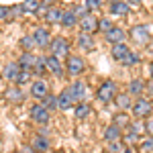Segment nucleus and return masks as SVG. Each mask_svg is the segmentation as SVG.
I'll use <instances>...</instances> for the list:
<instances>
[{
	"instance_id": "nucleus-7",
	"label": "nucleus",
	"mask_w": 153,
	"mask_h": 153,
	"mask_svg": "<svg viewBox=\"0 0 153 153\" xmlns=\"http://www.w3.org/2000/svg\"><path fill=\"white\" fill-rule=\"evenodd\" d=\"M84 68H86V63H84V59L80 55H70L68 57V74L71 78H78L84 71Z\"/></svg>"
},
{
	"instance_id": "nucleus-22",
	"label": "nucleus",
	"mask_w": 153,
	"mask_h": 153,
	"mask_svg": "<svg viewBox=\"0 0 153 153\" xmlns=\"http://www.w3.org/2000/svg\"><path fill=\"white\" fill-rule=\"evenodd\" d=\"M57 102H59V108H61V110H68V108H71V106L76 104L68 88H65V90H63V92H61V94L57 96Z\"/></svg>"
},
{
	"instance_id": "nucleus-16",
	"label": "nucleus",
	"mask_w": 153,
	"mask_h": 153,
	"mask_svg": "<svg viewBox=\"0 0 153 153\" xmlns=\"http://www.w3.org/2000/svg\"><path fill=\"white\" fill-rule=\"evenodd\" d=\"M110 14L112 16H125L131 12V4L127 0H120V2H110Z\"/></svg>"
},
{
	"instance_id": "nucleus-41",
	"label": "nucleus",
	"mask_w": 153,
	"mask_h": 153,
	"mask_svg": "<svg viewBox=\"0 0 153 153\" xmlns=\"http://www.w3.org/2000/svg\"><path fill=\"white\" fill-rule=\"evenodd\" d=\"M74 10H76V14H78V16H80V19H82L84 14H86V12H88V8H86V6H74Z\"/></svg>"
},
{
	"instance_id": "nucleus-8",
	"label": "nucleus",
	"mask_w": 153,
	"mask_h": 153,
	"mask_svg": "<svg viewBox=\"0 0 153 153\" xmlns=\"http://www.w3.org/2000/svg\"><path fill=\"white\" fill-rule=\"evenodd\" d=\"M21 70H23V68H21L19 61H8V63H4V68H2V78L8 80V82H16Z\"/></svg>"
},
{
	"instance_id": "nucleus-27",
	"label": "nucleus",
	"mask_w": 153,
	"mask_h": 153,
	"mask_svg": "<svg viewBox=\"0 0 153 153\" xmlns=\"http://www.w3.org/2000/svg\"><path fill=\"white\" fill-rule=\"evenodd\" d=\"M33 149H37V151H47L49 149V139L43 137V135H37L35 139H33Z\"/></svg>"
},
{
	"instance_id": "nucleus-10",
	"label": "nucleus",
	"mask_w": 153,
	"mask_h": 153,
	"mask_svg": "<svg viewBox=\"0 0 153 153\" xmlns=\"http://www.w3.org/2000/svg\"><path fill=\"white\" fill-rule=\"evenodd\" d=\"M33 37H35V41H37V47L39 49H45L51 45V35H49V31L45 29V27H37L35 29V33H33Z\"/></svg>"
},
{
	"instance_id": "nucleus-44",
	"label": "nucleus",
	"mask_w": 153,
	"mask_h": 153,
	"mask_svg": "<svg viewBox=\"0 0 153 153\" xmlns=\"http://www.w3.org/2000/svg\"><path fill=\"white\" fill-rule=\"evenodd\" d=\"M127 2H129L131 6H139V4H141L143 0H127Z\"/></svg>"
},
{
	"instance_id": "nucleus-45",
	"label": "nucleus",
	"mask_w": 153,
	"mask_h": 153,
	"mask_svg": "<svg viewBox=\"0 0 153 153\" xmlns=\"http://www.w3.org/2000/svg\"><path fill=\"white\" fill-rule=\"evenodd\" d=\"M147 88H149V92H151V96H153V82L149 84V86H147Z\"/></svg>"
},
{
	"instance_id": "nucleus-11",
	"label": "nucleus",
	"mask_w": 153,
	"mask_h": 153,
	"mask_svg": "<svg viewBox=\"0 0 153 153\" xmlns=\"http://www.w3.org/2000/svg\"><path fill=\"white\" fill-rule=\"evenodd\" d=\"M47 94H49L47 82H43V80H35V82L31 84V96H33V98H37V100H43Z\"/></svg>"
},
{
	"instance_id": "nucleus-48",
	"label": "nucleus",
	"mask_w": 153,
	"mask_h": 153,
	"mask_svg": "<svg viewBox=\"0 0 153 153\" xmlns=\"http://www.w3.org/2000/svg\"><path fill=\"white\" fill-rule=\"evenodd\" d=\"M123 153H131V149H125V151H123Z\"/></svg>"
},
{
	"instance_id": "nucleus-2",
	"label": "nucleus",
	"mask_w": 153,
	"mask_h": 153,
	"mask_svg": "<svg viewBox=\"0 0 153 153\" xmlns=\"http://www.w3.org/2000/svg\"><path fill=\"white\" fill-rule=\"evenodd\" d=\"M117 94H118L117 84L112 82V80H106L104 84H100V88H98V92H96V100L102 102V104H106V102L114 100V96H117Z\"/></svg>"
},
{
	"instance_id": "nucleus-33",
	"label": "nucleus",
	"mask_w": 153,
	"mask_h": 153,
	"mask_svg": "<svg viewBox=\"0 0 153 153\" xmlns=\"http://www.w3.org/2000/svg\"><path fill=\"white\" fill-rule=\"evenodd\" d=\"M84 6L88 8V12L100 10V8H102V0H84Z\"/></svg>"
},
{
	"instance_id": "nucleus-38",
	"label": "nucleus",
	"mask_w": 153,
	"mask_h": 153,
	"mask_svg": "<svg viewBox=\"0 0 153 153\" xmlns=\"http://www.w3.org/2000/svg\"><path fill=\"white\" fill-rule=\"evenodd\" d=\"M23 4H16V6H12L10 8V19H16V16H21L23 14Z\"/></svg>"
},
{
	"instance_id": "nucleus-35",
	"label": "nucleus",
	"mask_w": 153,
	"mask_h": 153,
	"mask_svg": "<svg viewBox=\"0 0 153 153\" xmlns=\"http://www.w3.org/2000/svg\"><path fill=\"white\" fill-rule=\"evenodd\" d=\"M112 27H114V25H112L110 19H100V21H98V31H102V33H108Z\"/></svg>"
},
{
	"instance_id": "nucleus-15",
	"label": "nucleus",
	"mask_w": 153,
	"mask_h": 153,
	"mask_svg": "<svg viewBox=\"0 0 153 153\" xmlns=\"http://www.w3.org/2000/svg\"><path fill=\"white\" fill-rule=\"evenodd\" d=\"M19 63H21L23 70L33 71V70H35V63H37V55H35V53H31V51H23V53L19 55Z\"/></svg>"
},
{
	"instance_id": "nucleus-28",
	"label": "nucleus",
	"mask_w": 153,
	"mask_h": 153,
	"mask_svg": "<svg viewBox=\"0 0 153 153\" xmlns=\"http://www.w3.org/2000/svg\"><path fill=\"white\" fill-rule=\"evenodd\" d=\"M74 114H76V118H86L88 114H90V106L88 104H84V102H78L76 104V108H74Z\"/></svg>"
},
{
	"instance_id": "nucleus-42",
	"label": "nucleus",
	"mask_w": 153,
	"mask_h": 153,
	"mask_svg": "<svg viewBox=\"0 0 153 153\" xmlns=\"http://www.w3.org/2000/svg\"><path fill=\"white\" fill-rule=\"evenodd\" d=\"M125 139H127V141H129V143H135V141H137V139H139V135H135V133H131V131H129V135H127Z\"/></svg>"
},
{
	"instance_id": "nucleus-49",
	"label": "nucleus",
	"mask_w": 153,
	"mask_h": 153,
	"mask_svg": "<svg viewBox=\"0 0 153 153\" xmlns=\"http://www.w3.org/2000/svg\"><path fill=\"white\" fill-rule=\"evenodd\" d=\"M108 2H120V0H108Z\"/></svg>"
},
{
	"instance_id": "nucleus-29",
	"label": "nucleus",
	"mask_w": 153,
	"mask_h": 153,
	"mask_svg": "<svg viewBox=\"0 0 153 153\" xmlns=\"http://www.w3.org/2000/svg\"><path fill=\"white\" fill-rule=\"evenodd\" d=\"M39 8H41L39 0H25V2H23V10H25V12L35 14V12H39Z\"/></svg>"
},
{
	"instance_id": "nucleus-19",
	"label": "nucleus",
	"mask_w": 153,
	"mask_h": 153,
	"mask_svg": "<svg viewBox=\"0 0 153 153\" xmlns=\"http://www.w3.org/2000/svg\"><path fill=\"white\" fill-rule=\"evenodd\" d=\"M120 135H123V127H118L117 123H112V125H108L106 131H104V141L106 143L118 141V139H120Z\"/></svg>"
},
{
	"instance_id": "nucleus-37",
	"label": "nucleus",
	"mask_w": 153,
	"mask_h": 153,
	"mask_svg": "<svg viewBox=\"0 0 153 153\" xmlns=\"http://www.w3.org/2000/svg\"><path fill=\"white\" fill-rule=\"evenodd\" d=\"M141 149H143L145 153H147V151H153V135H149V137H147V139L141 143Z\"/></svg>"
},
{
	"instance_id": "nucleus-32",
	"label": "nucleus",
	"mask_w": 153,
	"mask_h": 153,
	"mask_svg": "<svg viewBox=\"0 0 153 153\" xmlns=\"http://www.w3.org/2000/svg\"><path fill=\"white\" fill-rule=\"evenodd\" d=\"M129 131H131V133H135V135H139V137H141L143 133H147L145 123H131V125H129Z\"/></svg>"
},
{
	"instance_id": "nucleus-25",
	"label": "nucleus",
	"mask_w": 153,
	"mask_h": 153,
	"mask_svg": "<svg viewBox=\"0 0 153 153\" xmlns=\"http://www.w3.org/2000/svg\"><path fill=\"white\" fill-rule=\"evenodd\" d=\"M61 14H63V10H59V8H47V12H45V21H47L49 25L61 23Z\"/></svg>"
},
{
	"instance_id": "nucleus-30",
	"label": "nucleus",
	"mask_w": 153,
	"mask_h": 153,
	"mask_svg": "<svg viewBox=\"0 0 153 153\" xmlns=\"http://www.w3.org/2000/svg\"><path fill=\"white\" fill-rule=\"evenodd\" d=\"M43 104L47 106L49 110H55V108H59V102H57V96H53V94H47L43 100H41Z\"/></svg>"
},
{
	"instance_id": "nucleus-5",
	"label": "nucleus",
	"mask_w": 153,
	"mask_h": 153,
	"mask_svg": "<svg viewBox=\"0 0 153 153\" xmlns=\"http://www.w3.org/2000/svg\"><path fill=\"white\" fill-rule=\"evenodd\" d=\"M68 90H70V94H71V98H74V102H76V104H78V102H84V98H86V94H88L86 82H82V80L71 82L70 86H68Z\"/></svg>"
},
{
	"instance_id": "nucleus-6",
	"label": "nucleus",
	"mask_w": 153,
	"mask_h": 153,
	"mask_svg": "<svg viewBox=\"0 0 153 153\" xmlns=\"http://www.w3.org/2000/svg\"><path fill=\"white\" fill-rule=\"evenodd\" d=\"M31 118L37 125H47L49 123V108L43 102L41 104H33L31 106Z\"/></svg>"
},
{
	"instance_id": "nucleus-43",
	"label": "nucleus",
	"mask_w": 153,
	"mask_h": 153,
	"mask_svg": "<svg viewBox=\"0 0 153 153\" xmlns=\"http://www.w3.org/2000/svg\"><path fill=\"white\" fill-rule=\"evenodd\" d=\"M145 129H147V133H149V135H153V118H149V120L145 123Z\"/></svg>"
},
{
	"instance_id": "nucleus-20",
	"label": "nucleus",
	"mask_w": 153,
	"mask_h": 153,
	"mask_svg": "<svg viewBox=\"0 0 153 153\" xmlns=\"http://www.w3.org/2000/svg\"><path fill=\"white\" fill-rule=\"evenodd\" d=\"M129 51H131V49H129V45H127V43H117V45H112V51H110V55H112V59H117L118 63H120Z\"/></svg>"
},
{
	"instance_id": "nucleus-13",
	"label": "nucleus",
	"mask_w": 153,
	"mask_h": 153,
	"mask_svg": "<svg viewBox=\"0 0 153 153\" xmlns=\"http://www.w3.org/2000/svg\"><path fill=\"white\" fill-rule=\"evenodd\" d=\"M61 27L63 29H74L76 25H80V16L76 14V10L74 8H70V10H63V14H61Z\"/></svg>"
},
{
	"instance_id": "nucleus-39",
	"label": "nucleus",
	"mask_w": 153,
	"mask_h": 153,
	"mask_svg": "<svg viewBox=\"0 0 153 153\" xmlns=\"http://www.w3.org/2000/svg\"><path fill=\"white\" fill-rule=\"evenodd\" d=\"M0 19H2V21L10 19V8H8V6H0Z\"/></svg>"
},
{
	"instance_id": "nucleus-12",
	"label": "nucleus",
	"mask_w": 153,
	"mask_h": 153,
	"mask_svg": "<svg viewBox=\"0 0 153 153\" xmlns=\"http://www.w3.org/2000/svg\"><path fill=\"white\" fill-rule=\"evenodd\" d=\"M45 61H47V71H51L55 78H63V65H61V59L55 57V55H47Z\"/></svg>"
},
{
	"instance_id": "nucleus-21",
	"label": "nucleus",
	"mask_w": 153,
	"mask_h": 153,
	"mask_svg": "<svg viewBox=\"0 0 153 153\" xmlns=\"http://www.w3.org/2000/svg\"><path fill=\"white\" fill-rule=\"evenodd\" d=\"M131 98H133V94L131 92H120V94L114 96V100H117V108L118 110H127V108H131Z\"/></svg>"
},
{
	"instance_id": "nucleus-23",
	"label": "nucleus",
	"mask_w": 153,
	"mask_h": 153,
	"mask_svg": "<svg viewBox=\"0 0 153 153\" xmlns=\"http://www.w3.org/2000/svg\"><path fill=\"white\" fill-rule=\"evenodd\" d=\"M19 45H21L23 51H33L35 45H37V41H35V37H33V35H23V37H21V41H19Z\"/></svg>"
},
{
	"instance_id": "nucleus-9",
	"label": "nucleus",
	"mask_w": 153,
	"mask_h": 153,
	"mask_svg": "<svg viewBox=\"0 0 153 153\" xmlns=\"http://www.w3.org/2000/svg\"><path fill=\"white\" fill-rule=\"evenodd\" d=\"M80 29H82V33H96L98 31V19L92 12H86L80 19Z\"/></svg>"
},
{
	"instance_id": "nucleus-36",
	"label": "nucleus",
	"mask_w": 153,
	"mask_h": 153,
	"mask_svg": "<svg viewBox=\"0 0 153 153\" xmlns=\"http://www.w3.org/2000/svg\"><path fill=\"white\" fill-rule=\"evenodd\" d=\"M31 74H33V71H29V70H21L19 78H16V84H19V86H23V84L31 82Z\"/></svg>"
},
{
	"instance_id": "nucleus-18",
	"label": "nucleus",
	"mask_w": 153,
	"mask_h": 153,
	"mask_svg": "<svg viewBox=\"0 0 153 153\" xmlns=\"http://www.w3.org/2000/svg\"><path fill=\"white\" fill-rule=\"evenodd\" d=\"M76 43H78V47L82 49V51H92L96 47L94 39H92V33H80L78 39H76Z\"/></svg>"
},
{
	"instance_id": "nucleus-47",
	"label": "nucleus",
	"mask_w": 153,
	"mask_h": 153,
	"mask_svg": "<svg viewBox=\"0 0 153 153\" xmlns=\"http://www.w3.org/2000/svg\"><path fill=\"white\" fill-rule=\"evenodd\" d=\"M147 47H149V51H151V53H153V43H149V45H147Z\"/></svg>"
},
{
	"instance_id": "nucleus-40",
	"label": "nucleus",
	"mask_w": 153,
	"mask_h": 153,
	"mask_svg": "<svg viewBox=\"0 0 153 153\" xmlns=\"http://www.w3.org/2000/svg\"><path fill=\"white\" fill-rule=\"evenodd\" d=\"M108 149H110L112 153H118L120 149H123V145H120L118 141H112V143H108Z\"/></svg>"
},
{
	"instance_id": "nucleus-14",
	"label": "nucleus",
	"mask_w": 153,
	"mask_h": 153,
	"mask_svg": "<svg viewBox=\"0 0 153 153\" xmlns=\"http://www.w3.org/2000/svg\"><path fill=\"white\" fill-rule=\"evenodd\" d=\"M104 37H106V41L110 43V45H117V43H125V37H127V33L120 29V27H112L108 33H104Z\"/></svg>"
},
{
	"instance_id": "nucleus-3",
	"label": "nucleus",
	"mask_w": 153,
	"mask_h": 153,
	"mask_svg": "<svg viewBox=\"0 0 153 153\" xmlns=\"http://www.w3.org/2000/svg\"><path fill=\"white\" fill-rule=\"evenodd\" d=\"M131 110H133V117L137 118H145L151 114L153 110V102L151 100H147V98H143V96H139L135 102H133V106H131Z\"/></svg>"
},
{
	"instance_id": "nucleus-26",
	"label": "nucleus",
	"mask_w": 153,
	"mask_h": 153,
	"mask_svg": "<svg viewBox=\"0 0 153 153\" xmlns=\"http://www.w3.org/2000/svg\"><path fill=\"white\" fill-rule=\"evenodd\" d=\"M139 61H141V57H139V53H137V51H129V53L125 55V59H123L120 63H123L125 68H133V65H137Z\"/></svg>"
},
{
	"instance_id": "nucleus-17",
	"label": "nucleus",
	"mask_w": 153,
	"mask_h": 153,
	"mask_svg": "<svg viewBox=\"0 0 153 153\" xmlns=\"http://www.w3.org/2000/svg\"><path fill=\"white\" fill-rule=\"evenodd\" d=\"M4 96H6V100L12 102V104H21V102L25 100V92L21 90V86H19V84H16V86H12V88H8Z\"/></svg>"
},
{
	"instance_id": "nucleus-31",
	"label": "nucleus",
	"mask_w": 153,
	"mask_h": 153,
	"mask_svg": "<svg viewBox=\"0 0 153 153\" xmlns=\"http://www.w3.org/2000/svg\"><path fill=\"white\" fill-rule=\"evenodd\" d=\"M37 76H43L45 71H47V61L45 57H37V63H35V70H33Z\"/></svg>"
},
{
	"instance_id": "nucleus-46",
	"label": "nucleus",
	"mask_w": 153,
	"mask_h": 153,
	"mask_svg": "<svg viewBox=\"0 0 153 153\" xmlns=\"http://www.w3.org/2000/svg\"><path fill=\"white\" fill-rule=\"evenodd\" d=\"M149 74H151V78H153V63L149 65Z\"/></svg>"
},
{
	"instance_id": "nucleus-34",
	"label": "nucleus",
	"mask_w": 153,
	"mask_h": 153,
	"mask_svg": "<svg viewBox=\"0 0 153 153\" xmlns=\"http://www.w3.org/2000/svg\"><path fill=\"white\" fill-rule=\"evenodd\" d=\"M114 123H117L118 127H129L131 118H129V114H125V112H118L117 117H114Z\"/></svg>"
},
{
	"instance_id": "nucleus-24",
	"label": "nucleus",
	"mask_w": 153,
	"mask_h": 153,
	"mask_svg": "<svg viewBox=\"0 0 153 153\" xmlns=\"http://www.w3.org/2000/svg\"><path fill=\"white\" fill-rule=\"evenodd\" d=\"M143 90H145V82H143V80H139V78L131 80V84H129V92H131L133 96H141V94H143Z\"/></svg>"
},
{
	"instance_id": "nucleus-1",
	"label": "nucleus",
	"mask_w": 153,
	"mask_h": 153,
	"mask_svg": "<svg viewBox=\"0 0 153 153\" xmlns=\"http://www.w3.org/2000/svg\"><path fill=\"white\" fill-rule=\"evenodd\" d=\"M131 39L139 47H147L151 43V31H149V27L147 25H135L131 29Z\"/></svg>"
},
{
	"instance_id": "nucleus-4",
	"label": "nucleus",
	"mask_w": 153,
	"mask_h": 153,
	"mask_svg": "<svg viewBox=\"0 0 153 153\" xmlns=\"http://www.w3.org/2000/svg\"><path fill=\"white\" fill-rule=\"evenodd\" d=\"M49 47H51V55H55V57H59V59L70 57V43H68V39H63V37H55Z\"/></svg>"
}]
</instances>
